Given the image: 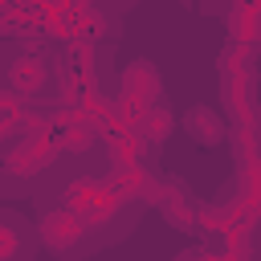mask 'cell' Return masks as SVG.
Wrapping results in <instances>:
<instances>
[{
  "label": "cell",
  "instance_id": "obj_1",
  "mask_svg": "<svg viewBox=\"0 0 261 261\" xmlns=\"http://www.w3.org/2000/svg\"><path fill=\"white\" fill-rule=\"evenodd\" d=\"M77 237H82V220H77V216L53 212V216L45 220V241H49L53 249H61V245H73Z\"/></svg>",
  "mask_w": 261,
  "mask_h": 261
},
{
  "label": "cell",
  "instance_id": "obj_2",
  "mask_svg": "<svg viewBox=\"0 0 261 261\" xmlns=\"http://www.w3.org/2000/svg\"><path fill=\"white\" fill-rule=\"evenodd\" d=\"M12 82H16V90H20V94H29V90H41V82H45V69H41V61H37V57H20V61L12 65Z\"/></svg>",
  "mask_w": 261,
  "mask_h": 261
},
{
  "label": "cell",
  "instance_id": "obj_3",
  "mask_svg": "<svg viewBox=\"0 0 261 261\" xmlns=\"http://www.w3.org/2000/svg\"><path fill=\"white\" fill-rule=\"evenodd\" d=\"M188 126H192V139L200 135V143H216V139H220V122H216V118H212L204 106L188 114Z\"/></svg>",
  "mask_w": 261,
  "mask_h": 261
},
{
  "label": "cell",
  "instance_id": "obj_4",
  "mask_svg": "<svg viewBox=\"0 0 261 261\" xmlns=\"http://www.w3.org/2000/svg\"><path fill=\"white\" fill-rule=\"evenodd\" d=\"M167 130H171L167 110H151V118H147V135H151V139H167Z\"/></svg>",
  "mask_w": 261,
  "mask_h": 261
}]
</instances>
